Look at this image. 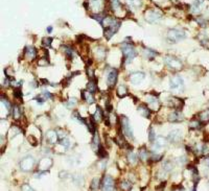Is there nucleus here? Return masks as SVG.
I'll use <instances>...</instances> for the list:
<instances>
[{
	"instance_id": "473e14b6",
	"label": "nucleus",
	"mask_w": 209,
	"mask_h": 191,
	"mask_svg": "<svg viewBox=\"0 0 209 191\" xmlns=\"http://www.w3.org/2000/svg\"><path fill=\"white\" fill-rule=\"evenodd\" d=\"M149 139L151 142H154V141L156 140L155 131L153 130V126H149Z\"/></svg>"
},
{
	"instance_id": "5701e85b",
	"label": "nucleus",
	"mask_w": 209,
	"mask_h": 191,
	"mask_svg": "<svg viewBox=\"0 0 209 191\" xmlns=\"http://www.w3.org/2000/svg\"><path fill=\"white\" fill-rule=\"evenodd\" d=\"M87 90L90 92V93H95L97 91V85H96V82H95V79H90L87 84Z\"/></svg>"
},
{
	"instance_id": "f257e3e1",
	"label": "nucleus",
	"mask_w": 209,
	"mask_h": 191,
	"mask_svg": "<svg viewBox=\"0 0 209 191\" xmlns=\"http://www.w3.org/2000/svg\"><path fill=\"white\" fill-rule=\"evenodd\" d=\"M102 25L104 28V38L107 39V40H110L118 32L120 25H121V22L119 20H116L114 18L107 16V17H104V20H102Z\"/></svg>"
},
{
	"instance_id": "39448f33",
	"label": "nucleus",
	"mask_w": 209,
	"mask_h": 191,
	"mask_svg": "<svg viewBox=\"0 0 209 191\" xmlns=\"http://www.w3.org/2000/svg\"><path fill=\"white\" fill-rule=\"evenodd\" d=\"M120 124H121L122 133H124V136H127L130 139H134V134H133L132 127H131L130 122H129V119L126 116H121Z\"/></svg>"
},
{
	"instance_id": "0eeeda50",
	"label": "nucleus",
	"mask_w": 209,
	"mask_h": 191,
	"mask_svg": "<svg viewBox=\"0 0 209 191\" xmlns=\"http://www.w3.org/2000/svg\"><path fill=\"white\" fill-rule=\"evenodd\" d=\"M35 166V159L32 157H26L20 163V168L23 171H29Z\"/></svg>"
},
{
	"instance_id": "a211bd4d",
	"label": "nucleus",
	"mask_w": 209,
	"mask_h": 191,
	"mask_svg": "<svg viewBox=\"0 0 209 191\" xmlns=\"http://www.w3.org/2000/svg\"><path fill=\"white\" fill-rule=\"evenodd\" d=\"M180 139H181V132H180V130H175L169 133V140L171 141V142H174V143L178 142Z\"/></svg>"
},
{
	"instance_id": "f704fd0d",
	"label": "nucleus",
	"mask_w": 209,
	"mask_h": 191,
	"mask_svg": "<svg viewBox=\"0 0 209 191\" xmlns=\"http://www.w3.org/2000/svg\"><path fill=\"white\" fill-rule=\"evenodd\" d=\"M163 169H164L165 172H169L173 169V164H171V161H166L163 163Z\"/></svg>"
},
{
	"instance_id": "f3484780",
	"label": "nucleus",
	"mask_w": 209,
	"mask_h": 191,
	"mask_svg": "<svg viewBox=\"0 0 209 191\" xmlns=\"http://www.w3.org/2000/svg\"><path fill=\"white\" fill-rule=\"evenodd\" d=\"M46 139L49 143L51 144H54V143L58 141L59 139V136H58V133L54 130H49L48 132L46 133Z\"/></svg>"
},
{
	"instance_id": "f03ea898",
	"label": "nucleus",
	"mask_w": 209,
	"mask_h": 191,
	"mask_svg": "<svg viewBox=\"0 0 209 191\" xmlns=\"http://www.w3.org/2000/svg\"><path fill=\"white\" fill-rule=\"evenodd\" d=\"M121 51L124 53V59L126 60V64H130L134 57H136L137 52L135 50L134 46L128 43H124L121 45Z\"/></svg>"
},
{
	"instance_id": "79ce46f5",
	"label": "nucleus",
	"mask_w": 209,
	"mask_h": 191,
	"mask_svg": "<svg viewBox=\"0 0 209 191\" xmlns=\"http://www.w3.org/2000/svg\"><path fill=\"white\" fill-rule=\"evenodd\" d=\"M60 143H61V145H63V146L65 147V148H68V147L70 146V141H69V139H68V138L61 139Z\"/></svg>"
},
{
	"instance_id": "7ed1b4c3",
	"label": "nucleus",
	"mask_w": 209,
	"mask_h": 191,
	"mask_svg": "<svg viewBox=\"0 0 209 191\" xmlns=\"http://www.w3.org/2000/svg\"><path fill=\"white\" fill-rule=\"evenodd\" d=\"M185 37H186V34L183 29H176V28H173V29H169V32H167V39L174 43H177L181 40H184Z\"/></svg>"
},
{
	"instance_id": "bb28decb",
	"label": "nucleus",
	"mask_w": 209,
	"mask_h": 191,
	"mask_svg": "<svg viewBox=\"0 0 209 191\" xmlns=\"http://www.w3.org/2000/svg\"><path fill=\"white\" fill-rule=\"evenodd\" d=\"M116 93H117V95L119 96V97H124V96L128 95V90H127L126 86L120 85L119 87L117 88V91H116Z\"/></svg>"
},
{
	"instance_id": "09e8293b",
	"label": "nucleus",
	"mask_w": 209,
	"mask_h": 191,
	"mask_svg": "<svg viewBox=\"0 0 209 191\" xmlns=\"http://www.w3.org/2000/svg\"><path fill=\"white\" fill-rule=\"evenodd\" d=\"M47 32H52V27H51V26H48V27H47Z\"/></svg>"
},
{
	"instance_id": "2f4dec72",
	"label": "nucleus",
	"mask_w": 209,
	"mask_h": 191,
	"mask_svg": "<svg viewBox=\"0 0 209 191\" xmlns=\"http://www.w3.org/2000/svg\"><path fill=\"white\" fill-rule=\"evenodd\" d=\"M20 116H21V113H20V108L17 106H14L13 107V117L15 119H18L20 118Z\"/></svg>"
},
{
	"instance_id": "9b49d317",
	"label": "nucleus",
	"mask_w": 209,
	"mask_h": 191,
	"mask_svg": "<svg viewBox=\"0 0 209 191\" xmlns=\"http://www.w3.org/2000/svg\"><path fill=\"white\" fill-rule=\"evenodd\" d=\"M52 166V160L49 158H44L40 161L38 165V168L40 169V172H45Z\"/></svg>"
},
{
	"instance_id": "393cba45",
	"label": "nucleus",
	"mask_w": 209,
	"mask_h": 191,
	"mask_svg": "<svg viewBox=\"0 0 209 191\" xmlns=\"http://www.w3.org/2000/svg\"><path fill=\"white\" fill-rule=\"evenodd\" d=\"M82 93V97H83V99H85L86 101L88 102V104H92L94 102V98H93V96L91 95L92 93H87V92H85V91H82L81 92Z\"/></svg>"
},
{
	"instance_id": "aec40b11",
	"label": "nucleus",
	"mask_w": 209,
	"mask_h": 191,
	"mask_svg": "<svg viewBox=\"0 0 209 191\" xmlns=\"http://www.w3.org/2000/svg\"><path fill=\"white\" fill-rule=\"evenodd\" d=\"M137 111H138V112L140 113L143 117L149 118V116H151V111H149V109L147 108L146 106L140 104V106H138V108H137Z\"/></svg>"
},
{
	"instance_id": "c756f323",
	"label": "nucleus",
	"mask_w": 209,
	"mask_h": 191,
	"mask_svg": "<svg viewBox=\"0 0 209 191\" xmlns=\"http://www.w3.org/2000/svg\"><path fill=\"white\" fill-rule=\"evenodd\" d=\"M126 2L131 7H138L141 4L140 0H126Z\"/></svg>"
},
{
	"instance_id": "2eb2a0df",
	"label": "nucleus",
	"mask_w": 209,
	"mask_h": 191,
	"mask_svg": "<svg viewBox=\"0 0 209 191\" xmlns=\"http://www.w3.org/2000/svg\"><path fill=\"white\" fill-rule=\"evenodd\" d=\"M24 57L28 60V61H32L35 57H37V50L35 47L32 46H26L25 50H24Z\"/></svg>"
},
{
	"instance_id": "ddd939ff",
	"label": "nucleus",
	"mask_w": 209,
	"mask_h": 191,
	"mask_svg": "<svg viewBox=\"0 0 209 191\" xmlns=\"http://www.w3.org/2000/svg\"><path fill=\"white\" fill-rule=\"evenodd\" d=\"M145 100H146V102L149 104V106L151 107V108L153 109V110L158 111V109L160 108V104H159L158 98L155 97V96H153V95H147L146 97H145Z\"/></svg>"
},
{
	"instance_id": "20e7f679",
	"label": "nucleus",
	"mask_w": 209,
	"mask_h": 191,
	"mask_svg": "<svg viewBox=\"0 0 209 191\" xmlns=\"http://www.w3.org/2000/svg\"><path fill=\"white\" fill-rule=\"evenodd\" d=\"M145 20H146L149 23H154V22H157L159 19H161L162 17V13L158 10L155 9H149L145 12Z\"/></svg>"
},
{
	"instance_id": "a19ab883",
	"label": "nucleus",
	"mask_w": 209,
	"mask_h": 191,
	"mask_svg": "<svg viewBox=\"0 0 209 191\" xmlns=\"http://www.w3.org/2000/svg\"><path fill=\"white\" fill-rule=\"evenodd\" d=\"M13 93H14V95H15L16 98H20V99L22 100V91H21L20 88H15L14 91H13Z\"/></svg>"
},
{
	"instance_id": "7c9ffc66",
	"label": "nucleus",
	"mask_w": 209,
	"mask_h": 191,
	"mask_svg": "<svg viewBox=\"0 0 209 191\" xmlns=\"http://www.w3.org/2000/svg\"><path fill=\"white\" fill-rule=\"evenodd\" d=\"M90 188H91V190H97V189L99 188V179L94 178L93 180H92L91 185H90Z\"/></svg>"
},
{
	"instance_id": "a878e982",
	"label": "nucleus",
	"mask_w": 209,
	"mask_h": 191,
	"mask_svg": "<svg viewBox=\"0 0 209 191\" xmlns=\"http://www.w3.org/2000/svg\"><path fill=\"white\" fill-rule=\"evenodd\" d=\"M93 118L95 119V121H100L102 118H104V113H102V109H100L99 106H96V111L93 115Z\"/></svg>"
},
{
	"instance_id": "6ab92c4d",
	"label": "nucleus",
	"mask_w": 209,
	"mask_h": 191,
	"mask_svg": "<svg viewBox=\"0 0 209 191\" xmlns=\"http://www.w3.org/2000/svg\"><path fill=\"white\" fill-rule=\"evenodd\" d=\"M166 144V139L162 136H159L156 138L155 140V145H154V149H159L160 147L165 146Z\"/></svg>"
},
{
	"instance_id": "37998d69",
	"label": "nucleus",
	"mask_w": 209,
	"mask_h": 191,
	"mask_svg": "<svg viewBox=\"0 0 209 191\" xmlns=\"http://www.w3.org/2000/svg\"><path fill=\"white\" fill-rule=\"evenodd\" d=\"M1 102H2V104H4L5 108H7L9 111H11V110H12V104H11V102H10L7 99H5V98H4V99H3V97H2V98H1Z\"/></svg>"
},
{
	"instance_id": "4468645a",
	"label": "nucleus",
	"mask_w": 209,
	"mask_h": 191,
	"mask_svg": "<svg viewBox=\"0 0 209 191\" xmlns=\"http://www.w3.org/2000/svg\"><path fill=\"white\" fill-rule=\"evenodd\" d=\"M182 120H183V115L179 110L171 112L169 116V122H182Z\"/></svg>"
},
{
	"instance_id": "423d86ee",
	"label": "nucleus",
	"mask_w": 209,
	"mask_h": 191,
	"mask_svg": "<svg viewBox=\"0 0 209 191\" xmlns=\"http://www.w3.org/2000/svg\"><path fill=\"white\" fill-rule=\"evenodd\" d=\"M164 61H165V64H166L167 66L169 67L171 69L175 71H178L182 68V63L180 60H178L177 57H171V55H169V57H164Z\"/></svg>"
},
{
	"instance_id": "4be33fe9",
	"label": "nucleus",
	"mask_w": 209,
	"mask_h": 191,
	"mask_svg": "<svg viewBox=\"0 0 209 191\" xmlns=\"http://www.w3.org/2000/svg\"><path fill=\"white\" fill-rule=\"evenodd\" d=\"M199 120L202 123L209 122V109H206L199 114Z\"/></svg>"
},
{
	"instance_id": "e433bc0d",
	"label": "nucleus",
	"mask_w": 209,
	"mask_h": 191,
	"mask_svg": "<svg viewBox=\"0 0 209 191\" xmlns=\"http://www.w3.org/2000/svg\"><path fill=\"white\" fill-rule=\"evenodd\" d=\"M52 41H54V39L52 38H43L42 45L44 47H49L51 45V43H52Z\"/></svg>"
},
{
	"instance_id": "f8f14e48",
	"label": "nucleus",
	"mask_w": 209,
	"mask_h": 191,
	"mask_svg": "<svg viewBox=\"0 0 209 191\" xmlns=\"http://www.w3.org/2000/svg\"><path fill=\"white\" fill-rule=\"evenodd\" d=\"M144 73L142 72H133L130 74V82L133 85H138L144 79Z\"/></svg>"
},
{
	"instance_id": "49530a36",
	"label": "nucleus",
	"mask_w": 209,
	"mask_h": 191,
	"mask_svg": "<svg viewBox=\"0 0 209 191\" xmlns=\"http://www.w3.org/2000/svg\"><path fill=\"white\" fill-rule=\"evenodd\" d=\"M21 190L22 191H36V190H34V189H32L28 184H24L23 186L21 187Z\"/></svg>"
},
{
	"instance_id": "412c9836",
	"label": "nucleus",
	"mask_w": 209,
	"mask_h": 191,
	"mask_svg": "<svg viewBox=\"0 0 209 191\" xmlns=\"http://www.w3.org/2000/svg\"><path fill=\"white\" fill-rule=\"evenodd\" d=\"M89 4L90 7L93 10L94 12H98L102 9V0H89Z\"/></svg>"
},
{
	"instance_id": "4c0bfd02",
	"label": "nucleus",
	"mask_w": 209,
	"mask_h": 191,
	"mask_svg": "<svg viewBox=\"0 0 209 191\" xmlns=\"http://www.w3.org/2000/svg\"><path fill=\"white\" fill-rule=\"evenodd\" d=\"M128 159H129V162H130V163L135 164L137 162V156L131 151V153H129V155H128Z\"/></svg>"
},
{
	"instance_id": "ea45409f",
	"label": "nucleus",
	"mask_w": 209,
	"mask_h": 191,
	"mask_svg": "<svg viewBox=\"0 0 209 191\" xmlns=\"http://www.w3.org/2000/svg\"><path fill=\"white\" fill-rule=\"evenodd\" d=\"M77 98H74V97H72V98H70V99L68 100V102H67V108H69V109H71V108H73V107L77 104Z\"/></svg>"
},
{
	"instance_id": "b1692460",
	"label": "nucleus",
	"mask_w": 209,
	"mask_h": 191,
	"mask_svg": "<svg viewBox=\"0 0 209 191\" xmlns=\"http://www.w3.org/2000/svg\"><path fill=\"white\" fill-rule=\"evenodd\" d=\"M203 127V123L200 120H191L189 122V129L191 130H201Z\"/></svg>"
},
{
	"instance_id": "6e6552de",
	"label": "nucleus",
	"mask_w": 209,
	"mask_h": 191,
	"mask_svg": "<svg viewBox=\"0 0 209 191\" xmlns=\"http://www.w3.org/2000/svg\"><path fill=\"white\" fill-rule=\"evenodd\" d=\"M102 190L114 191V180L111 176H104L102 181Z\"/></svg>"
},
{
	"instance_id": "58836bf2",
	"label": "nucleus",
	"mask_w": 209,
	"mask_h": 191,
	"mask_svg": "<svg viewBox=\"0 0 209 191\" xmlns=\"http://www.w3.org/2000/svg\"><path fill=\"white\" fill-rule=\"evenodd\" d=\"M111 7H112V9H113V11H117L120 7L119 0H111Z\"/></svg>"
},
{
	"instance_id": "1a4fd4ad",
	"label": "nucleus",
	"mask_w": 209,
	"mask_h": 191,
	"mask_svg": "<svg viewBox=\"0 0 209 191\" xmlns=\"http://www.w3.org/2000/svg\"><path fill=\"white\" fill-rule=\"evenodd\" d=\"M169 86H171V89H182V88L184 87V82L181 76L175 75V76H173L171 79Z\"/></svg>"
},
{
	"instance_id": "de8ad7c7",
	"label": "nucleus",
	"mask_w": 209,
	"mask_h": 191,
	"mask_svg": "<svg viewBox=\"0 0 209 191\" xmlns=\"http://www.w3.org/2000/svg\"><path fill=\"white\" fill-rule=\"evenodd\" d=\"M199 11H200V7H199V2L192 4V7H191V12H192V13H198Z\"/></svg>"
},
{
	"instance_id": "c03bdc74",
	"label": "nucleus",
	"mask_w": 209,
	"mask_h": 191,
	"mask_svg": "<svg viewBox=\"0 0 209 191\" xmlns=\"http://www.w3.org/2000/svg\"><path fill=\"white\" fill-rule=\"evenodd\" d=\"M65 53H66L67 57H71V59H72V57H73V50H72V48H71V47H65Z\"/></svg>"
},
{
	"instance_id": "c9c22d12",
	"label": "nucleus",
	"mask_w": 209,
	"mask_h": 191,
	"mask_svg": "<svg viewBox=\"0 0 209 191\" xmlns=\"http://www.w3.org/2000/svg\"><path fill=\"white\" fill-rule=\"evenodd\" d=\"M121 189L124 191H131V189H132V185H131L129 182H127V181H124V182L121 183Z\"/></svg>"
},
{
	"instance_id": "a18cd8bd",
	"label": "nucleus",
	"mask_w": 209,
	"mask_h": 191,
	"mask_svg": "<svg viewBox=\"0 0 209 191\" xmlns=\"http://www.w3.org/2000/svg\"><path fill=\"white\" fill-rule=\"evenodd\" d=\"M42 96L45 98V99H52V98H54V96H52V94L49 93L48 91H44V92H43Z\"/></svg>"
},
{
	"instance_id": "c85d7f7f",
	"label": "nucleus",
	"mask_w": 209,
	"mask_h": 191,
	"mask_svg": "<svg viewBox=\"0 0 209 191\" xmlns=\"http://www.w3.org/2000/svg\"><path fill=\"white\" fill-rule=\"evenodd\" d=\"M143 53H144V57H146V59H149V60H152V59H154V57H156V52L154 50H151V49H149V48H146V49H144V51H143Z\"/></svg>"
},
{
	"instance_id": "cd10ccee",
	"label": "nucleus",
	"mask_w": 209,
	"mask_h": 191,
	"mask_svg": "<svg viewBox=\"0 0 209 191\" xmlns=\"http://www.w3.org/2000/svg\"><path fill=\"white\" fill-rule=\"evenodd\" d=\"M138 157L140 158L141 161L145 162L147 160V157H149V154H147V151L146 148H144V147H142V148L139 149V155Z\"/></svg>"
},
{
	"instance_id": "9d476101",
	"label": "nucleus",
	"mask_w": 209,
	"mask_h": 191,
	"mask_svg": "<svg viewBox=\"0 0 209 191\" xmlns=\"http://www.w3.org/2000/svg\"><path fill=\"white\" fill-rule=\"evenodd\" d=\"M117 77H118V71L117 69H112L109 72L107 77V84L110 88L114 87L116 85V82H117Z\"/></svg>"
},
{
	"instance_id": "dca6fc26",
	"label": "nucleus",
	"mask_w": 209,
	"mask_h": 191,
	"mask_svg": "<svg viewBox=\"0 0 209 191\" xmlns=\"http://www.w3.org/2000/svg\"><path fill=\"white\" fill-rule=\"evenodd\" d=\"M169 106H171L174 109H176V110H181L182 108H183V100L180 99V98L178 97H171L169 98Z\"/></svg>"
},
{
	"instance_id": "8fccbe9b",
	"label": "nucleus",
	"mask_w": 209,
	"mask_h": 191,
	"mask_svg": "<svg viewBox=\"0 0 209 191\" xmlns=\"http://www.w3.org/2000/svg\"><path fill=\"white\" fill-rule=\"evenodd\" d=\"M208 166H209V159H208Z\"/></svg>"
},
{
	"instance_id": "72a5a7b5",
	"label": "nucleus",
	"mask_w": 209,
	"mask_h": 191,
	"mask_svg": "<svg viewBox=\"0 0 209 191\" xmlns=\"http://www.w3.org/2000/svg\"><path fill=\"white\" fill-rule=\"evenodd\" d=\"M96 154H97L98 156H99L100 158H106L107 157V151H104V146H102V145H100L99 146V148L97 149V151H96Z\"/></svg>"
}]
</instances>
